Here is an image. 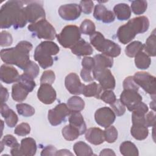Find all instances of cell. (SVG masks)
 Here are the masks:
<instances>
[{
  "label": "cell",
  "mask_w": 156,
  "mask_h": 156,
  "mask_svg": "<svg viewBox=\"0 0 156 156\" xmlns=\"http://www.w3.org/2000/svg\"><path fill=\"white\" fill-rule=\"evenodd\" d=\"M23 1H9L0 9V26L6 29L12 26L16 29L23 27L27 23Z\"/></svg>",
  "instance_id": "1"
},
{
  "label": "cell",
  "mask_w": 156,
  "mask_h": 156,
  "mask_svg": "<svg viewBox=\"0 0 156 156\" xmlns=\"http://www.w3.org/2000/svg\"><path fill=\"white\" fill-rule=\"evenodd\" d=\"M32 48L31 43L21 41L15 47L2 49L1 60L7 65H15L24 71L30 61L29 52Z\"/></svg>",
  "instance_id": "2"
},
{
  "label": "cell",
  "mask_w": 156,
  "mask_h": 156,
  "mask_svg": "<svg viewBox=\"0 0 156 156\" xmlns=\"http://www.w3.org/2000/svg\"><path fill=\"white\" fill-rule=\"evenodd\" d=\"M149 27V21L146 16L135 17L118 28L117 37L121 43L126 44L131 41L137 34L146 32Z\"/></svg>",
  "instance_id": "3"
},
{
  "label": "cell",
  "mask_w": 156,
  "mask_h": 156,
  "mask_svg": "<svg viewBox=\"0 0 156 156\" xmlns=\"http://www.w3.org/2000/svg\"><path fill=\"white\" fill-rule=\"evenodd\" d=\"M58 52L59 48L55 43L44 41L35 48L34 57L43 69H46L53 65L54 60L52 56L55 55Z\"/></svg>",
  "instance_id": "4"
},
{
  "label": "cell",
  "mask_w": 156,
  "mask_h": 156,
  "mask_svg": "<svg viewBox=\"0 0 156 156\" xmlns=\"http://www.w3.org/2000/svg\"><path fill=\"white\" fill-rule=\"evenodd\" d=\"M91 44L102 54L110 57H116L121 54V47L112 40L105 39L99 32H94L90 35Z\"/></svg>",
  "instance_id": "5"
},
{
  "label": "cell",
  "mask_w": 156,
  "mask_h": 156,
  "mask_svg": "<svg viewBox=\"0 0 156 156\" xmlns=\"http://www.w3.org/2000/svg\"><path fill=\"white\" fill-rule=\"evenodd\" d=\"M56 37L61 46L71 49L81 39V32L77 26L68 25L63 27L61 32Z\"/></svg>",
  "instance_id": "6"
},
{
  "label": "cell",
  "mask_w": 156,
  "mask_h": 156,
  "mask_svg": "<svg viewBox=\"0 0 156 156\" xmlns=\"http://www.w3.org/2000/svg\"><path fill=\"white\" fill-rule=\"evenodd\" d=\"M27 28L38 38L45 39L48 41L53 40L57 35L54 27L46 19L30 24Z\"/></svg>",
  "instance_id": "7"
},
{
  "label": "cell",
  "mask_w": 156,
  "mask_h": 156,
  "mask_svg": "<svg viewBox=\"0 0 156 156\" xmlns=\"http://www.w3.org/2000/svg\"><path fill=\"white\" fill-rule=\"evenodd\" d=\"M24 12L27 22L31 24L45 19L46 17L42 2L40 1H27V5L24 7Z\"/></svg>",
  "instance_id": "8"
},
{
  "label": "cell",
  "mask_w": 156,
  "mask_h": 156,
  "mask_svg": "<svg viewBox=\"0 0 156 156\" xmlns=\"http://www.w3.org/2000/svg\"><path fill=\"white\" fill-rule=\"evenodd\" d=\"M135 82L146 93L155 98V77L146 72H137L133 76Z\"/></svg>",
  "instance_id": "9"
},
{
  "label": "cell",
  "mask_w": 156,
  "mask_h": 156,
  "mask_svg": "<svg viewBox=\"0 0 156 156\" xmlns=\"http://www.w3.org/2000/svg\"><path fill=\"white\" fill-rule=\"evenodd\" d=\"M71 113V111L66 104L60 103L48 111V119L52 126H56L64 122Z\"/></svg>",
  "instance_id": "10"
},
{
  "label": "cell",
  "mask_w": 156,
  "mask_h": 156,
  "mask_svg": "<svg viewBox=\"0 0 156 156\" xmlns=\"http://www.w3.org/2000/svg\"><path fill=\"white\" fill-rule=\"evenodd\" d=\"M92 71L93 77L99 82L102 90H111L115 88L116 85L115 79L110 69L107 68L99 71Z\"/></svg>",
  "instance_id": "11"
},
{
  "label": "cell",
  "mask_w": 156,
  "mask_h": 156,
  "mask_svg": "<svg viewBox=\"0 0 156 156\" xmlns=\"http://www.w3.org/2000/svg\"><path fill=\"white\" fill-rule=\"evenodd\" d=\"M94 119L98 125L106 128L114 122L116 119V115L110 107H104L96 111Z\"/></svg>",
  "instance_id": "12"
},
{
  "label": "cell",
  "mask_w": 156,
  "mask_h": 156,
  "mask_svg": "<svg viewBox=\"0 0 156 156\" xmlns=\"http://www.w3.org/2000/svg\"><path fill=\"white\" fill-rule=\"evenodd\" d=\"M119 100L129 111L132 112L142 101V96L138 91L131 90H124L120 95Z\"/></svg>",
  "instance_id": "13"
},
{
  "label": "cell",
  "mask_w": 156,
  "mask_h": 156,
  "mask_svg": "<svg viewBox=\"0 0 156 156\" xmlns=\"http://www.w3.org/2000/svg\"><path fill=\"white\" fill-rule=\"evenodd\" d=\"M60 16L66 21L77 20L81 14L80 5L77 4H67L62 5L58 10Z\"/></svg>",
  "instance_id": "14"
},
{
  "label": "cell",
  "mask_w": 156,
  "mask_h": 156,
  "mask_svg": "<svg viewBox=\"0 0 156 156\" xmlns=\"http://www.w3.org/2000/svg\"><path fill=\"white\" fill-rule=\"evenodd\" d=\"M65 85L66 90L71 94L79 95L83 93L85 85L81 83L79 76L76 73H71L65 77Z\"/></svg>",
  "instance_id": "15"
},
{
  "label": "cell",
  "mask_w": 156,
  "mask_h": 156,
  "mask_svg": "<svg viewBox=\"0 0 156 156\" xmlns=\"http://www.w3.org/2000/svg\"><path fill=\"white\" fill-rule=\"evenodd\" d=\"M37 97L42 103L51 104L55 101L57 94L51 85L43 83L40 84L37 91Z\"/></svg>",
  "instance_id": "16"
},
{
  "label": "cell",
  "mask_w": 156,
  "mask_h": 156,
  "mask_svg": "<svg viewBox=\"0 0 156 156\" xmlns=\"http://www.w3.org/2000/svg\"><path fill=\"white\" fill-rule=\"evenodd\" d=\"M0 75L1 81L7 84L18 82L20 76L18 71L14 67L7 65H1Z\"/></svg>",
  "instance_id": "17"
},
{
  "label": "cell",
  "mask_w": 156,
  "mask_h": 156,
  "mask_svg": "<svg viewBox=\"0 0 156 156\" xmlns=\"http://www.w3.org/2000/svg\"><path fill=\"white\" fill-rule=\"evenodd\" d=\"M94 17L98 21H101L105 23H110L114 21L115 15L114 13L107 9V8L102 4H97L93 12Z\"/></svg>",
  "instance_id": "18"
},
{
  "label": "cell",
  "mask_w": 156,
  "mask_h": 156,
  "mask_svg": "<svg viewBox=\"0 0 156 156\" xmlns=\"http://www.w3.org/2000/svg\"><path fill=\"white\" fill-rule=\"evenodd\" d=\"M85 139L92 144H101L105 141L104 132L98 127H91L85 132Z\"/></svg>",
  "instance_id": "19"
},
{
  "label": "cell",
  "mask_w": 156,
  "mask_h": 156,
  "mask_svg": "<svg viewBox=\"0 0 156 156\" xmlns=\"http://www.w3.org/2000/svg\"><path fill=\"white\" fill-rule=\"evenodd\" d=\"M1 114L9 127H13L16 126L18 121V116L13 110L9 108L5 103H2L1 105Z\"/></svg>",
  "instance_id": "20"
},
{
  "label": "cell",
  "mask_w": 156,
  "mask_h": 156,
  "mask_svg": "<svg viewBox=\"0 0 156 156\" xmlns=\"http://www.w3.org/2000/svg\"><path fill=\"white\" fill-rule=\"evenodd\" d=\"M69 122L71 126L79 131L80 135L85 133L87 130L86 124L80 112H71L69 117Z\"/></svg>",
  "instance_id": "21"
},
{
  "label": "cell",
  "mask_w": 156,
  "mask_h": 156,
  "mask_svg": "<svg viewBox=\"0 0 156 156\" xmlns=\"http://www.w3.org/2000/svg\"><path fill=\"white\" fill-rule=\"evenodd\" d=\"M71 52L77 56H86L93 54V49L90 44L83 39H80L71 48Z\"/></svg>",
  "instance_id": "22"
},
{
  "label": "cell",
  "mask_w": 156,
  "mask_h": 156,
  "mask_svg": "<svg viewBox=\"0 0 156 156\" xmlns=\"http://www.w3.org/2000/svg\"><path fill=\"white\" fill-rule=\"evenodd\" d=\"M94 66L92 71H99L112 67L113 59L104 54H97L93 57Z\"/></svg>",
  "instance_id": "23"
},
{
  "label": "cell",
  "mask_w": 156,
  "mask_h": 156,
  "mask_svg": "<svg viewBox=\"0 0 156 156\" xmlns=\"http://www.w3.org/2000/svg\"><path fill=\"white\" fill-rule=\"evenodd\" d=\"M20 149L23 155H34L37 152V144L35 140L30 137L23 138L21 141Z\"/></svg>",
  "instance_id": "24"
},
{
  "label": "cell",
  "mask_w": 156,
  "mask_h": 156,
  "mask_svg": "<svg viewBox=\"0 0 156 156\" xmlns=\"http://www.w3.org/2000/svg\"><path fill=\"white\" fill-rule=\"evenodd\" d=\"M29 93V90L19 82L13 84L12 87V97L16 102H21L24 101Z\"/></svg>",
  "instance_id": "25"
},
{
  "label": "cell",
  "mask_w": 156,
  "mask_h": 156,
  "mask_svg": "<svg viewBox=\"0 0 156 156\" xmlns=\"http://www.w3.org/2000/svg\"><path fill=\"white\" fill-rule=\"evenodd\" d=\"M113 13L119 20L125 21L130 18L131 10L127 4L119 3L114 7Z\"/></svg>",
  "instance_id": "26"
},
{
  "label": "cell",
  "mask_w": 156,
  "mask_h": 156,
  "mask_svg": "<svg viewBox=\"0 0 156 156\" xmlns=\"http://www.w3.org/2000/svg\"><path fill=\"white\" fill-rule=\"evenodd\" d=\"M132 136L137 140H143L146 139L149 134V130L147 126L142 124H132L130 129Z\"/></svg>",
  "instance_id": "27"
},
{
  "label": "cell",
  "mask_w": 156,
  "mask_h": 156,
  "mask_svg": "<svg viewBox=\"0 0 156 156\" xmlns=\"http://www.w3.org/2000/svg\"><path fill=\"white\" fill-rule=\"evenodd\" d=\"M119 151L121 154L124 156H138L139 155L138 148L130 141L122 142L120 145Z\"/></svg>",
  "instance_id": "28"
},
{
  "label": "cell",
  "mask_w": 156,
  "mask_h": 156,
  "mask_svg": "<svg viewBox=\"0 0 156 156\" xmlns=\"http://www.w3.org/2000/svg\"><path fill=\"white\" fill-rule=\"evenodd\" d=\"M102 90L99 84L93 82L87 85H85L82 94L86 97H95L99 99L100 98Z\"/></svg>",
  "instance_id": "29"
},
{
  "label": "cell",
  "mask_w": 156,
  "mask_h": 156,
  "mask_svg": "<svg viewBox=\"0 0 156 156\" xmlns=\"http://www.w3.org/2000/svg\"><path fill=\"white\" fill-rule=\"evenodd\" d=\"M73 150L77 156H91L93 155L91 147L82 141H78L74 144Z\"/></svg>",
  "instance_id": "30"
},
{
  "label": "cell",
  "mask_w": 156,
  "mask_h": 156,
  "mask_svg": "<svg viewBox=\"0 0 156 156\" xmlns=\"http://www.w3.org/2000/svg\"><path fill=\"white\" fill-rule=\"evenodd\" d=\"M135 63L137 68L146 69L151 63V59L147 54L141 51L135 56Z\"/></svg>",
  "instance_id": "31"
},
{
  "label": "cell",
  "mask_w": 156,
  "mask_h": 156,
  "mask_svg": "<svg viewBox=\"0 0 156 156\" xmlns=\"http://www.w3.org/2000/svg\"><path fill=\"white\" fill-rule=\"evenodd\" d=\"M155 29H154L150 35V36L147 38L146 43L144 44V49L145 53L147 54L149 57H155Z\"/></svg>",
  "instance_id": "32"
},
{
  "label": "cell",
  "mask_w": 156,
  "mask_h": 156,
  "mask_svg": "<svg viewBox=\"0 0 156 156\" xmlns=\"http://www.w3.org/2000/svg\"><path fill=\"white\" fill-rule=\"evenodd\" d=\"M66 105L71 112H80L85 107V102L80 97L74 96L67 101Z\"/></svg>",
  "instance_id": "33"
},
{
  "label": "cell",
  "mask_w": 156,
  "mask_h": 156,
  "mask_svg": "<svg viewBox=\"0 0 156 156\" xmlns=\"http://www.w3.org/2000/svg\"><path fill=\"white\" fill-rule=\"evenodd\" d=\"M144 49V44L139 41H134L129 44L126 49L125 52L126 55L129 57H135L139 52Z\"/></svg>",
  "instance_id": "34"
},
{
  "label": "cell",
  "mask_w": 156,
  "mask_h": 156,
  "mask_svg": "<svg viewBox=\"0 0 156 156\" xmlns=\"http://www.w3.org/2000/svg\"><path fill=\"white\" fill-rule=\"evenodd\" d=\"M63 138L68 141H73L80 135L79 131L70 124L65 126L62 130Z\"/></svg>",
  "instance_id": "35"
},
{
  "label": "cell",
  "mask_w": 156,
  "mask_h": 156,
  "mask_svg": "<svg viewBox=\"0 0 156 156\" xmlns=\"http://www.w3.org/2000/svg\"><path fill=\"white\" fill-rule=\"evenodd\" d=\"M16 107L18 114L24 117H30L35 114L34 108L29 104L20 103L16 104Z\"/></svg>",
  "instance_id": "36"
},
{
  "label": "cell",
  "mask_w": 156,
  "mask_h": 156,
  "mask_svg": "<svg viewBox=\"0 0 156 156\" xmlns=\"http://www.w3.org/2000/svg\"><path fill=\"white\" fill-rule=\"evenodd\" d=\"M131 9L135 15H141L147 9V2L146 1L136 0L131 3Z\"/></svg>",
  "instance_id": "37"
},
{
  "label": "cell",
  "mask_w": 156,
  "mask_h": 156,
  "mask_svg": "<svg viewBox=\"0 0 156 156\" xmlns=\"http://www.w3.org/2000/svg\"><path fill=\"white\" fill-rule=\"evenodd\" d=\"M80 32L85 35H91L95 32L96 27L94 23L89 19L83 20L80 26Z\"/></svg>",
  "instance_id": "38"
},
{
  "label": "cell",
  "mask_w": 156,
  "mask_h": 156,
  "mask_svg": "<svg viewBox=\"0 0 156 156\" xmlns=\"http://www.w3.org/2000/svg\"><path fill=\"white\" fill-rule=\"evenodd\" d=\"M17 82H19L24 86L29 92L32 91L36 85L34 79L24 73L20 75Z\"/></svg>",
  "instance_id": "39"
},
{
  "label": "cell",
  "mask_w": 156,
  "mask_h": 156,
  "mask_svg": "<svg viewBox=\"0 0 156 156\" xmlns=\"http://www.w3.org/2000/svg\"><path fill=\"white\" fill-rule=\"evenodd\" d=\"M104 132L105 140L108 143H114L118 138V130L113 126H110L106 127Z\"/></svg>",
  "instance_id": "40"
},
{
  "label": "cell",
  "mask_w": 156,
  "mask_h": 156,
  "mask_svg": "<svg viewBox=\"0 0 156 156\" xmlns=\"http://www.w3.org/2000/svg\"><path fill=\"white\" fill-rule=\"evenodd\" d=\"M39 72H40V68L38 65L32 60H30L26 68L24 70V74L28 75L29 76L33 78L34 79L35 77H37V76L39 74Z\"/></svg>",
  "instance_id": "41"
},
{
  "label": "cell",
  "mask_w": 156,
  "mask_h": 156,
  "mask_svg": "<svg viewBox=\"0 0 156 156\" xmlns=\"http://www.w3.org/2000/svg\"><path fill=\"white\" fill-rule=\"evenodd\" d=\"M55 79V76L54 72L52 70H47L43 73L40 78V84L48 83L52 85Z\"/></svg>",
  "instance_id": "42"
},
{
  "label": "cell",
  "mask_w": 156,
  "mask_h": 156,
  "mask_svg": "<svg viewBox=\"0 0 156 156\" xmlns=\"http://www.w3.org/2000/svg\"><path fill=\"white\" fill-rule=\"evenodd\" d=\"M30 127L26 122H22L18 124L14 130L15 134L19 136H26L30 133Z\"/></svg>",
  "instance_id": "43"
},
{
  "label": "cell",
  "mask_w": 156,
  "mask_h": 156,
  "mask_svg": "<svg viewBox=\"0 0 156 156\" xmlns=\"http://www.w3.org/2000/svg\"><path fill=\"white\" fill-rule=\"evenodd\" d=\"M100 99L107 104H112L116 100V96L113 91L110 90H105L100 96Z\"/></svg>",
  "instance_id": "44"
},
{
  "label": "cell",
  "mask_w": 156,
  "mask_h": 156,
  "mask_svg": "<svg viewBox=\"0 0 156 156\" xmlns=\"http://www.w3.org/2000/svg\"><path fill=\"white\" fill-rule=\"evenodd\" d=\"M13 38L11 34L7 31L3 30L0 34V45L1 47L9 46L12 44Z\"/></svg>",
  "instance_id": "45"
},
{
  "label": "cell",
  "mask_w": 156,
  "mask_h": 156,
  "mask_svg": "<svg viewBox=\"0 0 156 156\" xmlns=\"http://www.w3.org/2000/svg\"><path fill=\"white\" fill-rule=\"evenodd\" d=\"M115 114L118 116H122L126 112L125 105L119 99H116L112 104L110 105Z\"/></svg>",
  "instance_id": "46"
},
{
  "label": "cell",
  "mask_w": 156,
  "mask_h": 156,
  "mask_svg": "<svg viewBox=\"0 0 156 156\" xmlns=\"http://www.w3.org/2000/svg\"><path fill=\"white\" fill-rule=\"evenodd\" d=\"M123 88L124 90H131L138 91L139 86L135 82L133 76H128L123 81Z\"/></svg>",
  "instance_id": "47"
},
{
  "label": "cell",
  "mask_w": 156,
  "mask_h": 156,
  "mask_svg": "<svg viewBox=\"0 0 156 156\" xmlns=\"http://www.w3.org/2000/svg\"><path fill=\"white\" fill-rule=\"evenodd\" d=\"M1 141L4 144V146L5 145L7 146L10 147L11 148L20 146L16 138L12 135H5Z\"/></svg>",
  "instance_id": "48"
},
{
  "label": "cell",
  "mask_w": 156,
  "mask_h": 156,
  "mask_svg": "<svg viewBox=\"0 0 156 156\" xmlns=\"http://www.w3.org/2000/svg\"><path fill=\"white\" fill-rule=\"evenodd\" d=\"M81 11L85 14H90L92 12L94 3L92 1H82L80 2Z\"/></svg>",
  "instance_id": "49"
},
{
  "label": "cell",
  "mask_w": 156,
  "mask_h": 156,
  "mask_svg": "<svg viewBox=\"0 0 156 156\" xmlns=\"http://www.w3.org/2000/svg\"><path fill=\"white\" fill-rule=\"evenodd\" d=\"M82 66L83 68L91 71L94 66V58L88 56L83 57L82 60Z\"/></svg>",
  "instance_id": "50"
},
{
  "label": "cell",
  "mask_w": 156,
  "mask_h": 156,
  "mask_svg": "<svg viewBox=\"0 0 156 156\" xmlns=\"http://www.w3.org/2000/svg\"><path fill=\"white\" fill-rule=\"evenodd\" d=\"M145 123L147 127L155 126V114L154 112H150L145 115Z\"/></svg>",
  "instance_id": "51"
},
{
  "label": "cell",
  "mask_w": 156,
  "mask_h": 156,
  "mask_svg": "<svg viewBox=\"0 0 156 156\" xmlns=\"http://www.w3.org/2000/svg\"><path fill=\"white\" fill-rule=\"evenodd\" d=\"M148 110L147 105L141 101L132 112L140 115H145L148 112Z\"/></svg>",
  "instance_id": "52"
},
{
  "label": "cell",
  "mask_w": 156,
  "mask_h": 156,
  "mask_svg": "<svg viewBox=\"0 0 156 156\" xmlns=\"http://www.w3.org/2000/svg\"><path fill=\"white\" fill-rule=\"evenodd\" d=\"M57 149L52 145L46 146L41 151V155H55Z\"/></svg>",
  "instance_id": "53"
},
{
  "label": "cell",
  "mask_w": 156,
  "mask_h": 156,
  "mask_svg": "<svg viewBox=\"0 0 156 156\" xmlns=\"http://www.w3.org/2000/svg\"><path fill=\"white\" fill-rule=\"evenodd\" d=\"M91 71H89L88 69L82 68L81 71H80V76L82 79L85 81V82H92L94 79L93 77L91 75Z\"/></svg>",
  "instance_id": "54"
},
{
  "label": "cell",
  "mask_w": 156,
  "mask_h": 156,
  "mask_svg": "<svg viewBox=\"0 0 156 156\" xmlns=\"http://www.w3.org/2000/svg\"><path fill=\"white\" fill-rule=\"evenodd\" d=\"M9 98V92L7 88H4L2 85H1V104L5 103Z\"/></svg>",
  "instance_id": "55"
},
{
  "label": "cell",
  "mask_w": 156,
  "mask_h": 156,
  "mask_svg": "<svg viewBox=\"0 0 156 156\" xmlns=\"http://www.w3.org/2000/svg\"><path fill=\"white\" fill-rule=\"evenodd\" d=\"M10 152H11V155H13V156H16V155L21 156V155H23V154H22V152L21 151V149H20V146L11 148Z\"/></svg>",
  "instance_id": "56"
},
{
  "label": "cell",
  "mask_w": 156,
  "mask_h": 156,
  "mask_svg": "<svg viewBox=\"0 0 156 156\" xmlns=\"http://www.w3.org/2000/svg\"><path fill=\"white\" fill-rule=\"evenodd\" d=\"M99 155H101V156H102V155H105V156L106 155H116V154L112 149H104L101 151Z\"/></svg>",
  "instance_id": "57"
},
{
  "label": "cell",
  "mask_w": 156,
  "mask_h": 156,
  "mask_svg": "<svg viewBox=\"0 0 156 156\" xmlns=\"http://www.w3.org/2000/svg\"><path fill=\"white\" fill-rule=\"evenodd\" d=\"M73 154L67 149H61L56 152L55 155H73Z\"/></svg>",
  "instance_id": "58"
},
{
  "label": "cell",
  "mask_w": 156,
  "mask_h": 156,
  "mask_svg": "<svg viewBox=\"0 0 156 156\" xmlns=\"http://www.w3.org/2000/svg\"><path fill=\"white\" fill-rule=\"evenodd\" d=\"M150 107H151V108H152L153 110V111L155 112V100H154L152 102H151Z\"/></svg>",
  "instance_id": "59"
}]
</instances>
